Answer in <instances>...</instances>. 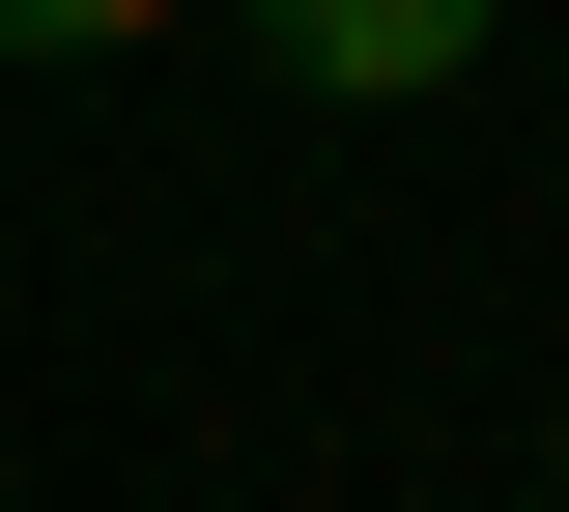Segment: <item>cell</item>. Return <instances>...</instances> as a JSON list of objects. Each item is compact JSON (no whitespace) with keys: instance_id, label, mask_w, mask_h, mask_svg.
I'll return each mask as SVG.
<instances>
[{"instance_id":"cell-1","label":"cell","mask_w":569,"mask_h":512,"mask_svg":"<svg viewBox=\"0 0 569 512\" xmlns=\"http://www.w3.org/2000/svg\"><path fill=\"white\" fill-rule=\"evenodd\" d=\"M512 0H257V58L284 86H342V114H399V86H485Z\"/></svg>"},{"instance_id":"cell-2","label":"cell","mask_w":569,"mask_h":512,"mask_svg":"<svg viewBox=\"0 0 569 512\" xmlns=\"http://www.w3.org/2000/svg\"><path fill=\"white\" fill-rule=\"evenodd\" d=\"M171 0H0V58H142Z\"/></svg>"}]
</instances>
